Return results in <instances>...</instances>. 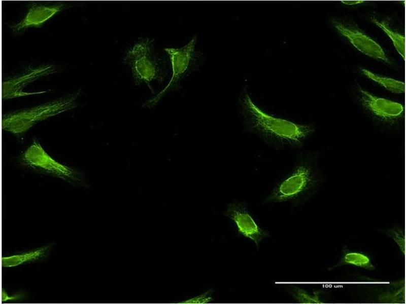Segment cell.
I'll return each instance as SVG.
<instances>
[{"label":"cell","mask_w":406,"mask_h":304,"mask_svg":"<svg viewBox=\"0 0 406 304\" xmlns=\"http://www.w3.org/2000/svg\"><path fill=\"white\" fill-rule=\"evenodd\" d=\"M240 103L244 130L274 149L300 148L316 131L312 124L299 123L265 112L246 93L240 98Z\"/></svg>","instance_id":"1"},{"label":"cell","mask_w":406,"mask_h":304,"mask_svg":"<svg viewBox=\"0 0 406 304\" xmlns=\"http://www.w3.org/2000/svg\"><path fill=\"white\" fill-rule=\"evenodd\" d=\"M319 157L317 151L298 155L291 169L276 183L264 203L297 202L314 194L324 180Z\"/></svg>","instance_id":"2"},{"label":"cell","mask_w":406,"mask_h":304,"mask_svg":"<svg viewBox=\"0 0 406 304\" xmlns=\"http://www.w3.org/2000/svg\"><path fill=\"white\" fill-rule=\"evenodd\" d=\"M75 101L74 97H70L5 115L2 118V129L14 134L25 132L39 122L72 109Z\"/></svg>","instance_id":"3"},{"label":"cell","mask_w":406,"mask_h":304,"mask_svg":"<svg viewBox=\"0 0 406 304\" xmlns=\"http://www.w3.org/2000/svg\"><path fill=\"white\" fill-rule=\"evenodd\" d=\"M153 41L149 38L140 40L127 51L124 59V63L130 68L136 85L144 83L151 89V82L162 80L159 60L153 50Z\"/></svg>","instance_id":"4"},{"label":"cell","mask_w":406,"mask_h":304,"mask_svg":"<svg viewBox=\"0 0 406 304\" xmlns=\"http://www.w3.org/2000/svg\"><path fill=\"white\" fill-rule=\"evenodd\" d=\"M24 166L69 182H78L81 175L75 169L51 157L37 141H33L21 156Z\"/></svg>","instance_id":"5"},{"label":"cell","mask_w":406,"mask_h":304,"mask_svg":"<svg viewBox=\"0 0 406 304\" xmlns=\"http://www.w3.org/2000/svg\"><path fill=\"white\" fill-rule=\"evenodd\" d=\"M360 102L369 113L374 125L386 130L395 129L401 125L404 107L397 102L377 97L360 89Z\"/></svg>","instance_id":"6"},{"label":"cell","mask_w":406,"mask_h":304,"mask_svg":"<svg viewBox=\"0 0 406 304\" xmlns=\"http://www.w3.org/2000/svg\"><path fill=\"white\" fill-rule=\"evenodd\" d=\"M247 209L245 202L235 201L228 205L223 214L235 222L240 234L253 241L258 248L260 242L269 234L257 225Z\"/></svg>","instance_id":"7"},{"label":"cell","mask_w":406,"mask_h":304,"mask_svg":"<svg viewBox=\"0 0 406 304\" xmlns=\"http://www.w3.org/2000/svg\"><path fill=\"white\" fill-rule=\"evenodd\" d=\"M332 23L336 30L342 36L346 37L358 51L370 57L390 63V61L382 47L369 36L357 29L349 27L341 22L335 20Z\"/></svg>","instance_id":"8"},{"label":"cell","mask_w":406,"mask_h":304,"mask_svg":"<svg viewBox=\"0 0 406 304\" xmlns=\"http://www.w3.org/2000/svg\"><path fill=\"white\" fill-rule=\"evenodd\" d=\"M196 41V36L195 35L186 46L181 48L165 49L171 60L173 73L168 84L160 94L164 93L171 89L177 87L187 74L194 59Z\"/></svg>","instance_id":"9"},{"label":"cell","mask_w":406,"mask_h":304,"mask_svg":"<svg viewBox=\"0 0 406 304\" xmlns=\"http://www.w3.org/2000/svg\"><path fill=\"white\" fill-rule=\"evenodd\" d=\"M53 70L50 66H45L33 70L29 74L15 80L4 82L3 84L2 97L3 99H9L21 96L28 95L39 93H24L21 89L28 83L44 74L49 73Z\"/></svg>","instance_id":"10"},{"label":"cell","mask_w":406,"mask_h":304,"mask_svg":"<svg viewBox=\"0 0 406 304\" xmlns=\"http://www.w3.org/2000/svg\"><path fill=\"white\" fill-rule=\"evenodd\" d=\"M61 6L47 7L33 6L24 19L14 27V30L19 31L28 26H40L60 10Z\"/></svg>","instance_id":"11"},{"label":"cell","mask_w":406,"mask_h":304,"mask_svg":"<svg viewBox=\"0 0 406 304\" xmlns=\"http://www.w3.org/2000/svg\"><path fill=\"white\" fill-rule=\"evenodd\" d=\"M51 249L50 245L33 250L32 251L2 258V265L4 267L17 266L22 263L35 261L43 258Z\"/></svg>","instance_id":"12"},{"label":"cell","mask_w":406,"mask_h":304,"mask_svg":"<svg viewBox=\"0 0 406 304\" xmlns=\"http://www.w3.org/2000/svg\"><path fill=\"white\" fill-rule=\"evenodd\" d=\"M342 265L353 266L369 271L375 269L370 257L366 254L357 251L345 252L335 267Z\"/></svg>","instance_id":"13"},{"label":"cell","mask_w":406,"mask_h":304,"mask_svg":"<svg viewBox=\"0 0 406 304\" xmlns=\"http://www.w3.org/2000/svg\"><path fill=\"white\" fill-rule=\"evenodd\" d=\"M361 71L368 79L377 82L392 93L399 94L404 92L405 84L401 81L379 75L366 69H361Z\"/></svg>","instance_id":"14"},{"label":"cell","mask_w":406,"mask_h":304,"mask_svg":"<svg viewBox=\"0 0 406 304\" xmlns=\"http://www.w3.org/2000/svg\"><path fill=\"white\" fill-rule=\"evenodd\" d=\"M371 21L377 26L384 31L390 38L393 45L399 54L405 59V37L398 32L391 30L386 22L379 21L374 17L371 18Z\"/></svg>","instance_id":"15"},{"label":"cell","mask_w":406,"mask_h":304,"mask_svg":"<svg viewBox=\"0 0 406 304\" xmlns=\"http://www.w3.org/2000/svg\"><path fill=\"white\" fill-rule=\"evenodd\" d=\"M395 285L393 289L381 294L378 300L381 302L405 303L404 282L401 281Z\"/></svg>","instance_id":"16"},{"label":"cell","mask_w":406,"mask_h":304,"mask_svg":"<svg viewBox=\"0 0 406 304\" xmlns=\"http://www.w3.org/2000/svg\"><path fill=\"white\" fill-rule=\"evenodd\" d=\"M291 294L296 301L302 303H322L320 293L318 292L310 294L304 289L299 287H293Z\"/></svg>","instance_id":"17"},{"label":"cell","mask_w":406,"mask_h":304,"mask_svg":"<svg viewBox=\"0 0 406 304\" xmlns=\"http://www.w3.org/2000/svg\"><path fill=\"white\" fill-rule=\"evenodd\" d=\"M386 234L396 244L401 252L404 255L405 252V238L404 230L396 226L386 230Z\"/></svg>","instance_id":"18"},{"label":"cell","mask_w":406,"mask_h":304,"mask_svg":"<svg viewBox=\"0 0 406 304\" xmlns=\"http://www.w3.org/2000/svg\"><path fill=\"white\" fill-rule=\"evenodd\" d=\"M213 290H209L203 294L195 297L190 300L189 303H207L213 300L212 294Z\"/></svg>","instance_id":"19"},{"label":"cell","mask_w":406,"mask_h":304,"mask_svg":"<svg viewBox=\"0 0 406 304\" xmlns=\"http://www.w3.org/2000/svg\"><path fill=\"white\" fill-rule=\"evenodd\" d=\"M363 1H342L341 3L347 5H354L364 3Z\"/></svg>","instance_id":"20"}]
</instances>
